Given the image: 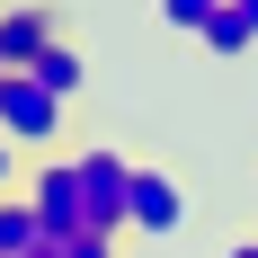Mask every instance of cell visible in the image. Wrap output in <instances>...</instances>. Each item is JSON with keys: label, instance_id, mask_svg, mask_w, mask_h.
Here are the masks:
<instances>
[{"label": "cell", "instance_id": "8", "mask_svg": "<svg viewBox=\"0 0 258 258\" xmlns=\"http://www.w3.org/2000/svg\"><path fill=\"white\" fill-rule=\"evenodd\" d=\"M196 45H205V53H223V62H240V53H249L258 36H249V27L232 18V0H223V9H214V18H205V36H196Z\"/></svg>", "mask_w": 258, "mask_h": 258}, {"label": "cell", "instance_id": "2", "mask_svg": "<svg viewBox=\"0 0 258 258\" xmlns=\"http://www.w3.org/2000/svg\"><path fill=\"white\" fill-rule=\"evenodd\" d=\"M80 232H98V240H116L125 232V178H134V160L116 152V143H80Z\"/></svg>", "mask_w": 258, "mask_h": 258}, {"label": "cell", "instance_id": "12", "mask_svg": "<svg viewBox=\"0 0 258 258\" xmlns=\"http://www.w3.org/2000/svg\"><path fill=\"white\" fill-rule=\"evenodd\" d=\"M9 169H18V152H9V143H0V196H9Z\"/></svg>", "mask_w": 258, "mask_h": 258}, {"label": "cell", "instance_id": "9", "mask_svg": "<svg viewBox=\"0 0 258 258\" xmlns=\"http://www.w3.org/2000/svg\"><path fill=\"white\" fill-rule=\"evenodd\" d=\"M223 9V0H160V18L169 27H187V36H205V18Z\"/></svg>", "mask_w": 258, "mask_h": 258}, {"label": "cell", "instance_id": "3", "mask_svg": "<svg viewBox=\"0 0 258 258\" xmlns=\"http://www.w3.org/2000/svg\"><path fill=\"white\" fill-rule=\"evenodd\" d=\"M18 196L36 205L45 240H72V232H80V160H72V152H45L36 169H27V187H18Z\"/></svg>", "mask_w": 258, "mask_h": 258}, {"label": "cell", "instance_id": "14", "mask_svg": "<svg viewBox=\"0 0 258 258\" xmlns=\"http://www.w3.org/2000/svg\"><path fill=\"white\" fill-rule=\"evenodd\" d=\"M0 72H9V62H0Z\"/></svg>", "mask_w": 258, "mask_h": 258}, {"label": "cell", "instance_id": "6", "mask_svg": "<svg viewBox=\"0 0 258 258\" xmlns=\"http://www.w3.org/2000/svg\"><path fill=\"white\" fill-rule=\"evenodd\" d=\"M36 80H45V98H62V107H72L80 89H89V53H80L72 36H53V45L36 53Z\"/></svg>", "mask_w": 258, "mask_h": 258}, {"label": "cell", "instance_id": "5", "mask_svg": "<svg viewBox=\"0 0 258 258\" xmlns=\"http://www.w3.org/2000/svg\"><path fill=\"white\" fill-rule=\"evenodd\" d=\"M53 36H62V18H53L45 0H9V9H0V62H9V72H36V53H45Z\"/></svg>", "mask_w": 258, "mask_h": 258}, {"label": "cell", "instance_id": "10", "mask_svg": "<svg viewBox=\"0 0 258 258\" xmlns=\"http://www.w3.org/2000/svg\"><path fill=\"white\" fill-rule=\"evenodd\" d=\"M53 258H116V240H98V232H72L62 249H53Z\"/></svg>", "mask_w": 258, "mask_h": 258}, {"label": "cell", "instance_id": "4", "mask_svg": "<svg viewBox=\"0 0 258 258\" xmlns=\"http://www.w3.org/2000/svg\"><path fill=\"white\" fill-rule=\"evenodd\" d=\"M187 223V187L160 169V160H134V178H125V232H152V240H169Z\"/></svg>", "mask_w": 258, "mask_h": 258}, {"label": "cell", "instance_id": "11", "mask_svg": "<svg viewBox=\"0 0 258 258\" xmlns=\"http://www.w3.org/2000/svg\"><path fill=\"white\" fill-rule=\"evenodd\" d=\"M232 18H240V27H249V36H258V0H232Z\"/></svg>", "mask_w": 258, "mask_h": 258}, {"label": "cell", "instance_id": "1", "mask_svg": "<svg viewBox=\"0 0 258 258\" xmlns=\"http://www.w3.org/2000/svg\"><path fill=\"white\" fill-rule=\"evenodd\" d=\"M62 125H72V107L45 98L36 72H0V143H9V152H53Z\"/></svg>", "mask_w": 258, "mask_h": 258}, {"label": "cell", "instance_id": "13", "mask_svg": "<svg viewBox=\"0 0 258 258\" xmlns=\"http://www.w3.org/2000/svg\"><path fill=\"white\" fill-rule=\"evenodd\" d=\"M223 258H258V240H232V249H223Z\"/></svg>", "mask_w": 258, "mask_h": 258}, {"label": "cell", "instance_id": "7", "mask_svg": "<svg viewBox=\"0 0 258 258\" xmlns=\"http://www.w3.org/2000/svg\"><path fill=\"white\" fill-rule=\"evenodd\" d=\"M62 240H45V223H36V205L27 196H0V258H53Z\"/></svg>", "mask_w": 258, "mask_h": 258}]
</instances>
